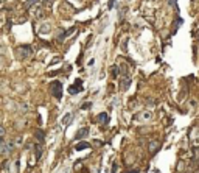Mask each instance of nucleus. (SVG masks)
<instances>
[{
	"instance_id": "4",
	"label": "nucleus",
	"mask_w": 199,
	"mask_h": 173,
	"mask_svg": "<svg viewBox=\"0 0 199 173\" xmlns=\"http://www.w3.org/2000/svg\"><path fill=\"white\" fill-rule=\"evenodd\" d=\"M73 31H75V26H72V28H70V30H67V31L61 33V34L58 36V41H59V42H64V41H65V37H67L69 34H72Z\"/></svg>"
},
{
	"instance_id": "18",
	"label": "nucleus",
	"mask_w": 199,
	"mask_h": 173,
	"mask_svg": "<svg viewBox=\"0 0 199 173\" xmlns=\"http://www.w3.org/2000/svg\"><path fill=\"white\" fill-rule=\"evenodd\" d=\"M51 5H53V0H44V6L48 8V6H51Z\"/></svg>"
},
{
	"instance_id": "11",
	"label": "nucleus",
	"mask_w": 199,
	"mask_h": 173,
	"mask_svg": "<svg viewBox=\"0 0 199 173\" xmlns=\"http://www.w3.org/2000/svg\"><path fill=\"white\" fill-rule=\"evenodd\" d=\"M34 150H36V159H41V156H42V147H41V145H36Z\"/></svg>"
},
{
	"instance_id": "19",
	"label": "nucleus",
	"mask_w": 199,
	"mask_h": 173,
	"mask_svg": "<svg viewBox=\"0 0 199 173\" xmlns=\"http://www.w3.org/2000/svg\"><path fill=\"white\" fill-rule=\"evenodd\" d=\"M2 167H3L5 170H8V168H9V161H3V164H2Z\"/></svg>"
},
{
	"instance_id": "16",
	"label": "nucleus",
	"mask_w": 199,
	"mask_h": 173,
	"mask_svg": "<svg viewBox=\"0 0 199 173\" xmlns=\"http://www.w3.org/2000/svg\"><path fill=\"white\" fill-rule=\"evenodd\" d=\"M3 150H5V139L0 136V153H2Z\"/></svg>"
},
{
	"instance_id": "8",
	"label": "nucleus",
	"mask_w": 199,
	"mask_h": 173,
	"mask_svg": "<svg viewBox=\"0 0 199 173\" xmlns=\"http://www.w3.org/2000/svg\"><path fill=\"white\" fill-rule=\"evenodd\" d=\"M90 145L87 143V142H79L76 147H75V150H78V151H81V150H86V148H89Z\"/></svg>"
},
{
	"instance_id": "6",
	"label": "nucleus",
	"mask_w": 199,
	"mask_h": 173,
	"mask_svg": "<svg viewBox=\"0 0 199 173\" xmlns=\"http://www.w3.org/2000/svg\"><path fill=\"white\" fill-rule=\"evenodd\" d=\"M50 23H42L41 26H39V33L41 34H45V33H50Z\"/></svg>"
},
{
	"instance_id": "3",
	"label": "nucleus",
	"mask_w": 199,
	"mask_h": 173,
	"mask_svg": "<svg viewBox=\"0 0 199 173\" xmlns=\"http://www.w3.org/2000/svg\"><path fill=\"white\" fill-rule=\"evenodd\" d=\"M81 90H83V81L78 78L76 81H75V83L69 87V94H72V95H73V94H78V92H81Z\"/></svg>"
},
{
	"instance_id": "15",
	"label": "nucleus",
	"mask_w": 199,
	"mask_h": 173,
	"mask_svg": "<svg viewBox=\"0 0 199 173\" xmlns=\"http://www.w3.org/2000/svg\"><path fill=\"white\" fill-rule=\"evenodd\" d=\"M111 73H112V76H114V78H117V76H118V67H117V65L111 67Z\"/></svg>"
},
{
	"instance_id": "7",
	"label": "nucleus",
	"mask_w": 199,
	"mask_h": 173,
	"mask_svg": "<svg viewBox=\"0 0 199 173\" xmlns=\"http://www.w3.org/2000/svg\"><path fill=\"white\" fill-rule=\"evenodd\" d=\"M159 148H160V142H149V150H151V153H156Z\"/></svg>"
},
{
	"instance_id": "12",
	"label": "nucleus",
	"mask_w": 199,
	"mask_h": 173,
	"mask_svg": "<svg viewBox=\"0 0 199 173\" xmlns=\"http://www.w3.org/2000/svg\"><path fill=\"white\" fill-rule=\"evenodd\" d=\"M36 137H37L39 142H44V132H42V129H36Z\"/></svg>"
},
{
	"instance_id": "21",
	"label": "nucleus",
	"mask_w": 199,
	"mask_h": 173,
	"mask_svg": "<svg viewBox=\"0 0 199 173\" xmlns=\"http://www.w3.org/2000/svg\"><path fill=\"white\" fill-rule=\"evenodd\" d=\"M5 132H6L5 128H3V126H0V136H5Z\"/></svg>"
},
{
	"instance_id": "9",
	"label": "nucleus",
	"mask_w": 199,
	"mask_h": 173,
	"mask_svg": "<svg viewBox=\"0 0 199 173\" xmlns=\"http://www.w3.org/2000/svg\"><path fill=\"white\" fill-rule=\"evenodd\" d=\"M98 122L108 123V122H109V117H108V114H106V112H101V114L98 115Z\"/></svg>"
},
{
	"instance_id": "5",
	"label": "nucleus",
	"mask_w": 199,
	"mask_h": 173,
	"mask_svg": "<svg viewBox=\"0 0 199 173\" xmlns=\"http://www.w3.org/2000/svg\"><path fill=\"white\" fill-rule=\"evenodd\" d=\"M87 134H89V128H81V129H79V131L76 132V137H75V139L81 140V139H84Z\"/></svg>"
},
{
	"instance_id": "17",
	"label": "nucleus",
	"mask_w": 199,
	"mask_h": 173,
	"mask_svg": "<svg viewBox=\"0 0 199 173\" xmlns=\"http://www.w3.org/2000/svg\"><path fill=\"white\" fill-rule=\"evenodd\" d=\"M5 61H6V59H5V56H3V55H0V69H2L3 65H5Z\"/></svg>"
},
{
	"instance_id": "10",
	"label": "nucleus",
	"mask_w": 199,
	"mask_h": 173,
	"mask_svg": "<svg viewBox=\"0 0 199 173\" xmlns=\"http://www.w3.org/2000/svg\"><path fill=\"white\" fill-rule=\"evenodd\" d=\"M129 84H131V78H129V76H126V79H125V78L122 79V87H123V89H128Z\"/></svg>"
},
{
	"instance_id": "22",
	"label": "nucleus",
	"mask_w": 199,
	"mask_h": 173,
	"mask_svg": "<svg viewBox=\"0 0 199 173\" xmlns=\"http://www.w3.org/2000/svg\"><path fill=\"white\" fill-rule=\"evenodd\" d=\"M87 108H90V103H84L83 104V109H87Z\"/></svg>"
},
{
	"instance_id": "23",
	"label": "nucleus",
	"mask_w": 199,
	"mask_h": 173,
	"mask_svg": "<svg viewBox=\"0 0 199 173\" xmlns=\"http://www.w3.org/2000/svg\"><path fill=\"white\" fill-rule=\"evenodd\" d=\"M114 6V0H111V2H109V8H112Z\"/></svg>"
},
{
	"instance_id": "2",
	"label": "nucleus",
	"mask_w": 199,
	"mask_h": 173,
	"mask_svg": "<svg viewBox=\"0 0 199 173\" xmlns=\"http://www.w3.org/2000/svg\"><path fill=\"white\" fill-rule=\"evenodd\" d=\"M50 90H51V95L56 97L58 100L62 98V83L61 81H53L50 84Z\"/></svg>"
},
{
	"instance_id": "14",
	"label": "nucleus",
	"mask_w": 199,
	"mask_h": 173,
	"mask_svg": "<svg viewBox=\"0 0 199 173\" xmlns=\"http://www.w3.org/2000/svg\"><path fill=\"white\" fill-rule=\"evenodd\" d=\"M39 2V0H26V2H25V8H31L33 5H36Z\"/></svg>"
},
{
	"instance_id": "13",
	"label": "nucleus",
	"mask_w": 199,
	"mask_h": 173,
	"mask_svg": "<svg viewBox=\"0 0 199 173\" xmlns=\"http://www.w3.org/2000/svg\"><path fill=\"white\" fill-rule=\"evenodd\" d=\"M72 117H73V114H72V112H69L67 115H65V117L62 118V125H67V123L72 120Z\"/></svg>"
},
{
	"instance_id": "1",
	"label": "nucleus",
	"mask_w": 199,
	"mask_h": 173,
	"mask_svg": "<svg viewBox=\"0 0 199 173\" xmlns=\"http://www.w3.org/2000/svg\"><path fill=\"white\" fill-rule=\"evenodd\" d=\"M33 53H34V50L31 45H19L16 48V58L23 61V59H28L30 56H33Z\"/></svg>"
},
{
	"instance_id": "20",
	"label": "nucleus",
	"mask_w": 199,
	"mask_h": 173,
	"mask_svg": "<svg viewBox=\"0 0 199 173\" xmlns=\"http://www.w3.org/2000/svg\"><path fill=\"white\" fill-rule=\"evenodd\" d=\"M193 150H194V156L197 157V156H199V147H194Z\"/></svg>"
}]
</instances>
